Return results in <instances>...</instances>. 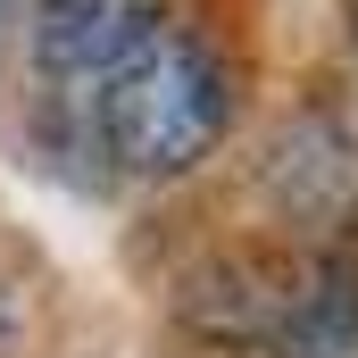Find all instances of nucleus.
I'll return each instance as SVG.
<instances>
[{
  "label": "nucleus",
  "mask_w": 358,
  "mask_h": 358,
  "mask_svg": "<svg viewBox=\"0 0 358 358\" xmlns=\"http://www.w3.org/2000/svg\"><path fill=\"white\" fill-rule=\"evenodd\" d=\"M92 134L117 176L176 183L234 134V76L192 25H159L108 84H92Z\"/></svg>",
  "instance_id": "nucleus-1"
},
{
  "label": "nucleus",
  "mask_w": 358,
  "mask_h": 358,
  "mask_svg": "<svg viewBox=\"0 0 358 358\" xmlns=\"http://www.w3.org/2000/svg\"><path fill=\"white\" fill-rule=\"evenodd\" d=\"M159 25H167L159 0H34L25 50L50 84H108Z\"/></svg>",
  "instance_id": "nucleus-3"
},
{
  "label": "nucleus",
  "mask_w": 358,
  "mask_h": 358,
  "mask_svg": "<svg viewBox=\"0 0 358 358\" xmlns=\"http://www.w3.org/2000/svg\"><path fill=\"white\" fill-rule=\"evenodd\" d=\"M292 275H300V259H283V250H217L208 267L183 275L176 325L208 350H267L275 317L292 300Z\"/></svg>",
  "instance_id": "nucleus-2"
},
{
  "label": "nucleus",
  "mask_w": 358,
  "mask_h": 358,
  "mask_svg": "<svg viewBox=\"0 0 358 358\" xmlns=\"http://www.w3.org/2000/svg\"><path fill=\"white\" fill-rule=\"evenodd\" d=\"M0 334H8V292H0Z\"/></svg>",
  "instance_id": "nucleus-6"
},
{
  "label": "nucleus",
  "mask_w": 358,
  "mask_h": 358,
  "mask_svg": "<svg viewBox=\"0 0 358 358\" xmlns=\"http://www.w3.org/2000/svg\"><path fill=\"white\" fill-rule=\"evenodd\" d=\"M350 50H358V0H350Z\"/></svg>",
  "instance_id": "nucleus-5"
},
{
  "label": "nucleus",
  "mask_w": 358,
  "mask_h": 358,
  "mask_svg": "<svg viewBox=\"0 0 358 358\" xmlns=\"http://www.w3.org/2000/svg\"><path fill=\"white\" fill-rule=\"evenodd\" d=\"M267 358H358V217H334V234L300 259Z\"/></svg>",
  "instance_id": "nucleus-4"
},
{
  "label": "nucleus",
  "mask_w": 358,
  "mask_h": 358,
  "mask_svg": "<svg viewBox=\"0 0 358 358\" xmlns=\"http://www.w3.org/2000/svg\"><path fill=\"white\" fill-rule=\"evenodd\" d=\"M0 17H8V0H0Z\"/></svg>",
  "instance_id": "nucleus-7"
}]
</instances>
